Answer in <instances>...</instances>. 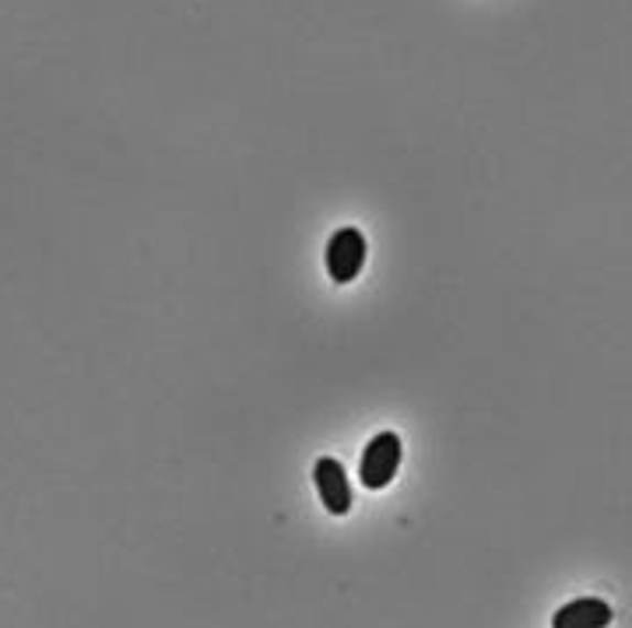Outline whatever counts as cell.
<instances>
[{
	"label": "cell",
	"mask_w": 632,
	"mask_h": 628,
	"mask_svg": "<svg viewBox=\"0 0 632 628\" xmlns=\"http://www.w3.org/2000/svg\"><path fill=\"white\" fill-rule=\"evenodd\" d=\"M611 607L601 597H580L563 604L552 618V628H608Z\"/></svg>",
	"instance_id": "277c9868"
},
{
	"label": "cell",
	"mask_w": 632,
	"mask_h": 628,
	"mask_svg": "<svg viewBox=\"0 0 632 628\" xmlns=\"http://www.w3.org/2000/svg\"><path fill=\"white\" fill-rule=\"evenodd\" d=\"M366 264V239L359 229H338L327 243V274L338 285H348L359 278Z\"/></svg>",
	"instance_id": "7a4b0ae2"
},
{
	"label": "cell",
	"mask_w": 632,
	"mask_h": 628,
	"mask_svg": "<svg viewBox=\"0 0 632 628\" xmlns=\"http://www.w3.org/2000/svg\"><path fill=\"white\" fill-rule=\"evenodd\" d=\"M401 467V436L397 432H380L369 439V447L362 453V464H359V477L366 488H386L394 482V474Z\"/></svg>",
	"instance_id": "6da1fadb"
},
{
	"label": "cell",
	"mask_w": 632,
	"mask_h": 628,
	"mask_svg": "<svg viewBox=\"0 0 632 628\" xmlns=\"http://www.w3.org/2000/svg\"><path fill=\"white\" fill-rule=\"evenodd\" d=\"M313 482H316V492H320V503H324L327 513L345 516V513L351 509V485H348V474H345V467H341L334 456L316 460Z\"/></svg>",
	"instance_id": "3957f363"
}]
</instances>
